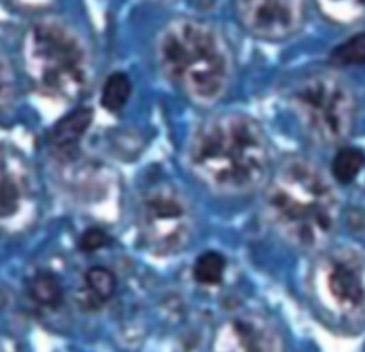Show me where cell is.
<instances>
[{
  "label": "cell",
  "mask_w": 365,
  "mask_h": 352,
  "mask_svg": "<svg viewBox=\"0 0 365 352\" xmlns=\"http://www.w3.org/2000/svg\"><path fill=\"white\" fill-rule=\"evenodd\" d=\"M155 57L168 80L196 105H214L232 84V46L209 21L198 18L168 21L157 36Z\"/></svg>",
  "instance_id": "obj_3"
},
{
  "label": "cell",
  "mask_w": 365,
  "mask_h": 352,
  "mask_svg": "<svg viewBox=\"0 0 365 352\" xmlns=\"http://www.w3.org/2000/svg\"><path fill=\"white\" fill-rule=\"evenodd\" d=\"M20 59L25 75L41 95L77 100L93 80V57L84 36L57 16L32 21L21 34Z\"/></svg>",
  "instance_id": "obj_4"
},
{
  "label": "cell",
  "mask_w": 365,
  "mask_h": 352,
  "mask_svg": "<svg viewBox=\"0 0 365 352\" xmlns=\"http://www.w3.org/2000/svg\"><path fill=\"white\" fill-rule=\"evenodd\" d=\"M185 160L192 176L220 196H248L266 183L271 148L248 114L220 112L205 117L191 134Z\"/></svg>",
  "instance_id": "obj_1"
},
{
  "label": "cell",
  "mask_w": 365,
  "mask_h": 352,
  "mask_svg": "<svg viewBox=\"0 0 365 352\" xmlns=\"http://www.w3.org/2000/svg\"><path fill=\"white\" fill-rule=\"evenodd\" d=\"M242 27L266 41L294 36L305 23L307 0H234Z\"/></svg>",
  "instance_id": "obj_9"
},
{
  "label": "cell",
  "mask_w": 365,
  "mask_h": 352,
  "mask_svg": "<svg viewBox=\"0 0 365 352\" xmlns=\"http://www.w3.org/2000/svg\"><path fill=\"white\" fill-rule=\"evenodd\" d=\"M36 181L18 149L0 146V228L25 226L34 213Z\"/></svg>",
  "instance_id": "obj_8"
},
{
  "label": "cell",
  "mask_w": 365,
  "mask_h": 352,
  "mask_svg": "<svg viewBox=\"0 0 365 352\" xmlns=\"http://www.w3.org/2000/svg\"><path fill=\"white\" fill-rule=\"evenodd\" d=\"M91 121L93 112L88 107H82V109H77L75 112L64 116L50 134V144H52L53 151L66 156V159L71 153H75L78 141L88 132Z\"/></svg>",
  "instance_id": "obj_11"
},
{
  "label": "cell",
  "mask_w": 365,
  "mask_h": 352,
  "mask_svg": "<svg viewBox=\"0 0 365 352\" xmlns=\"http://www.w3.org/2000/svg\"><path fill=\"white\" fill-rule=\"evenodd\" d=\"M227 270V260L217 251H205L196 258L192 267V276L196 283L203 287H216L223 281Z\"/></svg>",
  "instance_id": "obj_15"
},
{
  "label": "cell",
  "mask_w": 365,
  "mask_h": 352,
  "mask_svg": "<svg viewBox=\"0 0 365 352\" xmlns=\"http://www.w3.org/2000/svg\"><path fill=\"white\" fill-rule=\"evenodd\" d=\"M331 59L337 64H364L365 63V32L353 36L334 50Z\"/></svg>",
  "instance_id": "obj_19"
},
{
  "label": "cell",
  "mask_w": 365,
  "mask_h": 352,
  "mask_svg": "<svg viewBox=\"0 0 365 352\" xmlns=\"http://www.w3.org/2000/svg\"><path fill=\"white\" fill-rule=\"evenodd\" d=\"M6 2L18 11H41L48 7L53 0H6Z\"/></svg>",
  "instance_id": "obj_21"
},
{
  "label": "cell",
  "mask_w": 365,
  "mask_h": 352,
  "mask_svg": "<svg viewBox=\"0 0 365 352\" xmlns=\"http://www.w3.org/2000/svg\"><path fill=\"white\" fill-rule=\"evenodd\" d=\"M264 212L289 244L303 251H319L337 230L341 199L331 178L316 162L291 156L267 181Z\"/></svg>",
  "instance_id": "obj_2"
},
{
  "label": "cell",
  "mask_w": 365,
  "mask_h": 352,
  "mask_svg": "<svg viewBox=\"0 0 365 352\" xmlns=\"http://www.w3.org/2000/svg\"><path fill=\"white\" fill-rule=\"evenodd\" d=\"M317 306L339 322H365V255L335 247L317 256L310 272Z\"/></svg>",
  "instance_id": "obj_6"
},
{
  "label": "cell",
  "mask_w": 365,
  "mask_h": 352,
  "mask_svg": "<svg viewBox=\"0 0 365 352\" xmlns=\"http://www.w3.org/2000/svg\"><path fill=\"white\" fill-rule=\"evenodd\" d=\"M27 295L38 308L57 309L63 302V287L48 270H38L27 279Z\"/></svg>",
  "instance_id": "obj_12"
},
{
  "label": "cell",
  "mask_w": 365,
  "mask_h": 352,
  "mask_svg": "<svg viewBox=\"0 0 365 352\" xmlns=\"http://www.w3.org/2000/svg\"><path fill=\"white\" fill-rule=\"evenodd\" d=\"M16 98V77L6 53L0 50V117L7 114Z\"/></svg>",
  "instance_id": "obj_18"
},
{
  "label": "cell",
  "mask_w": 365,
  "mask_h": 352,
  "mask_svg": "<svg viewBox=\"0 0 365 352\" xmlns=\"http://www.w3.org/2000/svg\"><path fill=\"white\" fill-rule=\"evenodd\" d=\"M192 208L184 192L171 181H153L138 201V231L143 245L159 256L177 255L192 233Z\"/></svg>",
  "instance_id": "obj_7"
},
{
  "label": "cell",
  "mask_w": 365,
  "mask_h": 352,
  "mask_svg": "<svg viewBox=\"0 0 365 352\" xmlns=\"http://www.w3.org/2000/svg\"><path fill=\"white\" fill-rule=\"evenodd\" d=\"M319 13L337 25H353L365 18V0H314Z\"/></svg>",
  "instance_id": "obj_13"
},
{
  "label": "cell",
  "mask_w": 365,
  "mask_h": 352,
  "mask_svg": "<svg viewBox=\"0 0 365 352\" xmlns=\"http://www.w3.org/2000/svg\"><path fill=\"white\" fill-rule=\"evenodd\" d=\"M106 242H107L106 233H103L102 230H96V228H91V230L86 231L81 238L82 249H86L88 252L96 251V249H100L102 245H106Z\"/></svg>",
  "instance_id": "obj_20"
},
{
  "label": "cell",
  "mask_w": 365,
  "mask_h": 352,
  "mask_svg": "<svg viewBox=\"0 0 365 352\" xmlns=\"http://www.w3.org/2000/svg\"><path fill=\"white\" fill-rule=\"evenodd\" d=\"M210 352H284V340L267 315L239 311L217 326Z\"/></svg>",
  "instance_id": "obj_10"
},
{
  "label": "cell",
  "mask_w": 365,
  "mask_h": 352,
  "mask_svg": "<svg viewBox=\"0 0 365 352\" xmlns=\"http://www.w3.org/2000/svg\"><path fill=\"white\" fill-rule=\"evenodd\" d=\"M130 91L132 85L127 75L121 73V71L109 75V78H107L102 89L103 109H107L109 112H120L125 107V103L128 102Z\"/></svg>",
  "instance_id": "obj_17"
},
{
  "label": "cell",
  "mask_w": 365,
  "mask_h": 352,
  "mask_svg": "<svg viewBox=\"0 0 365 352\" xmlns=\"http://www.w3.org/2000/svg\"><path fill=\"white\" fill-rule=\"evenodd\" d=\"M365 166V153L359 148H342L331 162V176L339 183L348 185L359 178Z\"/></svg>",
  "instance_id": "obj_14"
},
{
  "label": "cell",
  "mask_w": 365,
  "mask_h": 352,
  "mask_svg": "<svg viewBox=\"0 0 365 352\" xmlns=\"http://www.w3.org/2000/svg\"><path fill=\"white\" fill-rule=\"evenodd\" d=\"M289 102L307 135L319 144H339L355 127V92L337 73L319 71L302 78Z\"/></svg>",
  "instance_id": "obj_5"
},
{
  "label": "cell",
  "mask_w": 365,
  "mask_h": 352,
  "mask_svg": "<svg viewBox=\"0 0 365 352\" xmlns=\"http://www.w3.org/2000/svg\"><path fill=\"white\" fill-rule=\"evenodd\" d=\"M86 292L88 301L95 304L107 302L116 292V277L106 267H93L86 272Z\"/></svg>",
  "instance_id": "obj_16"
}]
</instances>
